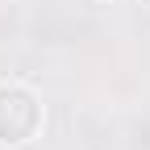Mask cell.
Instances as JSON below:
<instances>
[{
	"mask_svg": "<svg viewBox=\"0 0 150 150\" xmlns=\"http://www.w3.org/2000/svg\"><path fill=\"white\" fill-rule=\"evenodd\" d=\"M42 129V104L25 83L0 88V146H25Z\"/></svg>",
	"mask_w": 150,
	"mask_h": 150,
	"instance_id": "6da1fadb",
	"label": "cell"
}]
</instances>
